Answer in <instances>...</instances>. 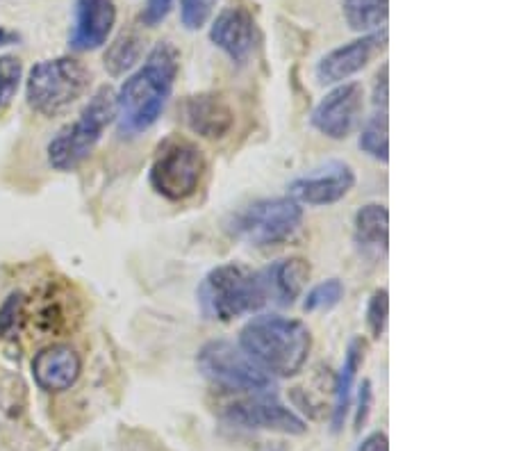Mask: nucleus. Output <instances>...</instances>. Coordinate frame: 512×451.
Masks as SVG:
<instances>
[{
	"label": "nucleus",
	"mask_w": 512,
	"mask_h": 451,
	"mask_svg": "<svg viewBox=\"0 0 512 451\" xmlns=\"http://www.w3.org/2000/svg\"><path fill=\"white\" fill-rule=\"evenodd\" d=\"M180 71V53L160 41L117 92V126L123 137H137L155 126L167 108Z\"/></svg>",
	"instance_id": "1"
},
{
	"label": "nucleus",
	"mask_w": 512,
	"mask_h": 451,
	"mask_svg": "<svg viewBox=\"0 0 512 451\" xmlns=\"http://www.w3.org/2000/svg\"><path fill=\"white\" fill-rule=\"evenodd\" d=\"M239 347L269 376H296L312 351V333L299 319L264 313L239 331Z\"/></svg>",
	"instance_id": "2"
},
{
	"label": "nucleus",
	"mask_w": 512,
	"mask_h": 451,
	"mask_svg": "<svg viewBox=\"0 0 512 451\" xmlns=\"http://www.w3.org/2000/svg\"><path fill=\"white\" fill-rule=\"evenodd\" d=\"M198 308L214 322H233L242 315H253L267 308L260 269H249L235 262L214 267L198 285Z\"/></svg>",
	"instance_id": "3"
},
{
	"label": "nucleus",
	"mask_w": 512,
	"mask_h": 451,
	"mask_svg": "<svg viewBox=\"0 0 512 451\" xmlns=\"http://www.w3.org/2000/svg\"><path fill=\"white\" fill-rule=\"evenodd\" d=\"M112 121H117V92L105 85L96 89L78 119L51 139L46 149L51 167L55 171L78 169L94 153Z\"/></svg>",
	"instance_id": "4"
},
{
	"label": "nucleus",
	"mask_w": 512,
	"mask_h": 451,
	"mask_svg": "<svg viewBox=\"0 0 512 451\" xmlns=\"http://www.w3.org/2000/svg\"><path fill=\"white\" fill-rule=\"evenodd\" d=\"M92 73L76 57H55L30 69L26 101L41 117H57L85 96Z\"/></svg>",
	"instance_id": "5"
},
{
	"label": "nucleus",
	"mask_w": 512,
	"mask_h": 451,
	"mask_svg": "<svg viewBox=\"0 0 512 451\" xmlns=\"http://www.w3.org/2000/svg\"><path fill=\"white\" fill-rule=\"evenodd\" d=\"M208 160L201 146L192 139L171 135L158 146L151 164V187L162 199L183 203L198 192Z\"/></svg>",
	"instance_id": "6"
},
{
	"label": "nucleus",
	"mask_w": 512,
	"mask_h": 451,
	"mask_svg": "<svg viewBox=\"0 0 512 451\" xmlns=\"http://www.w3.org/2000/svg\"><path fill=\"white\" fill-rule=\"evenodd\" d=\"M196 365L210 383L230 392H264L271 388V376L262 372L235 342H205L196 356Z\"/></svg>",
	"instance_id": "7"
},
{
	"label": "nucleus",
	"mask_w": 512,
	"mask_h": 451,
	"mask_svg": "<svg viewBox=\"0 0 512 451\" xmlns=\"http://www.w3.org/2000/svg\"><path fill=\"white\" fill-rule=\"evenodd\" d=\"M303 224V208L289 196L262 199L233 217L235 235L251 242L253 246H276L287 242Z\"/></svg>",
	"instance_id": "8"
},
{
	"label": "nucleus",
	"mask_w": 512,
	"mask_h": 451,
	"mask_svg": "<svg viewBox=\"0 0 512 451\" xmlns=\"http://www.w3.org/2000/svg\"><path fill=\"white\" fill-rule=\"evenodd\" d=\"M224 420L239 429H258L285 433V436H303L308 424L292 408L283 404L271 390L251 392V397L237 399L224 408Z\"/></svg>",
	"instance_id": "9"
},
{
	"label": "nucleus",
	"mask_w": 512,
	"mask_h": 451,
	"mask_svg": "<svg viewBox=\"0 0 512 451\" xmlns=\"http://www.w3.org/2000/svg\"><path fill=\"white\" fill-rule=\"evenodd\" d=\"M365 110V89L360 82H342L321 98L312 110V126L330 139H346L360 123Z\"/></svg>",
	"instance_id": "10"
},
{
	"label": "nucleus",
	"mask_w": 512,
	"mask_h": 451,
	"mask_svg": "<svg viewBox=\"0 0 512 451\" xmlns=\"http://www.w3.org/2000/svg\"><path fill=\"white\" fill-rule=\"evenodd\" d=\"M355 187V171L349 162L330 160L310 174L296 178L287 187V196L299 205H333L349 196Z\"/></svg>",
	"instance_id": "11"
},
{
	"label": "nucleus",
	"mask_w": 512,
	"mask_h": 451,
	"mask_svg": "<svg viewBox=\"0 0 512 451\" xmlns=\"http://www.w3.org/2000/svg\"><path fill=\"white\" fill-rule=\"evenodd\" d=\"M387 44V32L376 30L349 41L335 51L326 53L317 64V80L321 85H342L355 73H360Z\"/></svg>",
	"instance_id": "12"
},
{
	"label": "nucleus",
	"mask_w": 512,
	"mask_h": 451,
	"mask_svg": "<svg viewBox=\"0 0 512 451\" xmlns=\"http://www.w3.org/2000/svg\"><path fill=\"white\" fill-rule=\"evenodd\" d=\"M210 41L235 64H246L258 44V23L246 7H226L212 21Z\"/></svg>",
	"instance_id": "13"
},
{
	"label": "nucleus",
	"mask_w": 512,
	"mask_h": 451,
	"mask_svg": "<svg viewBox=\"0 0 512 451\" xmlns=\"http://www.w3.org/2000/svg\"><path fill=\"white\" fill-rule=\"evenodd\" d=\"M117 23L114 0H76V19L69 35V46L78 53L96 51L107 44Z\"/></svg>",
	"instance_id": "14"
},
{
	"label": "nucleus",
	"mask_w": 512,
	"mask_h": 451,
	"mask_svg": "<svg viewBox=\"0 0 512 451\" xmlns=\"http://www.w3.org/2000/svg\"><path fill=\"white\" fill-rule=\"evenodd\" d=\"M82 374V358L69 344H51L32 358V379L44 392L71 390Z\"/></svg>",
	"instance_id": "15"
},
{
	"label": "nucleus",
	"mask_w": 512,
	"mask_h": 451,
	"mask_svg": "<svg viewBox=\"0 0 512 451\" xmlns=\"http://www.w3.org/2000/svg\"><path fill=\"white\" fill-rule=\"evenodd\" d=\"M267 306L287 308L301 297L303 287L310 281V262L303 258H283L260 269Z\"/></svg>",
	"instance_id": "16"
},
{
	"label": "nucleus",
	"mask_w": 512,
	"mask_h": 451,
	"mask_svg": "<svg viewBox=\"0 0 512 451\" xmlns=\"http://www.w3.org/2000/svg\"><path fill=\"white\" fill-rule=\"evenodd\" d=\"M185 121L192 133L205 139L226 137L235 126V112L219 94H196L185 101Z\"/></svg>",
	"instance_id": "17"
},
{
	"label": "nucleus",
	"mask_w": 512,
	"mask_h": 451,
	"mask_svg": "<svg viewBox=\"0 0 512 451\" xmlns=\"http://www.w3.org/2000/svg\"><path fill=\"white\" fill-rule=\"evenodd\" d=\"M353 237L362 251L387 253L390 242V212L383 203H367L355 212Z\"/></svg>",
	"instance_id": "18"
},
{
	"label": "nucleus",
	"mask_w": 512,
	"mask_h": 451,
	"mask_svg": "<svg viewBox=\"0 0 512 451\" xmlns=\"http://www.w3.org/2000/svg\"><path fill=\"white\" fill-rule=\"evenodd\" d=\"M365 363V342L360 338L351 340L349 349H346L344 363L340 374L335 379V404H333V431H342L346 415H349L351 408V397H353V385L355 376H358V369Z\"/></svg>",
	"instance_id": "19"
},
{
	"label": "nucleus",
	"mask_w": 512,
	"mask_h": 451,
	"mask_svg": "<svg viewBox=\"0 0 512 451\" xmlns=\"http://www.w3.org/2000/svg\"><path fill=\"white\" fill-rule=\"evenodd\" d=\"M342 12L351 30L369 35V32L383 30L390 14V0H344Z\"/></svg>",
	"instance_id": "20"
},
{
	"label": "nucleus",
	"mask_w": 512,
	"mask_h": 451,
	"mask_svg": "<svg viewBox=\"0 0 512 451\" xmlns=\"http://www.w3.org/2000/svg\"><path fill=\"white\" fill-rule=\"evenodd\" d=\"M390 119H387V108H376L374 114L367 119L365 126H362L360 133V149L365 151L369 158L378 162L390 160Z\"/></svg>",
	"instance_id": "21"
},
{
	"label": "nucleus",
	"mask_w": 512,
	"mask_h": 451,
	"mask_svg": "<svg viewBox=\"0 0 512 451\" xmlns=\"http://www.w3.org/2000/svg\"><path fill=\"white\" fill-rule=\"evenodd\" d=\"M144 51V39L137 35V32H123L117 41L107 48L105 53V69L112 73V76H121V73L130 71L139 62Z\"/></svg>",
	"instance_id": "22"
},
{
	"label": "nucleus",
	"mask_w": 512,
	"mask_h": 451,
	"mask_svg": "<svg viewBox=\"0 0 512 451\" xmlns=\"http://www.w3.org/2000/svg\"><path fill=\"white\" fill-rule=\"evenodd\" d=\"M344 299V285L340 278H328V281L319 283L305 294L303 310L305 313H326L333 310L337 303Z\"/></svg>",
	"instance_id": "23"
},
{
	"label": "nucleus",
	"mask_w": 512,
	"mask_h": 451,
	"mask_svg": "<svg viewBox=\"0 0 512 451\" xmlns=\"http://www.w3.org/2000/svg\"><path fill=\"white\" fill-rule=\"evenodd\" d=\"M23 78V67L19 57L0 55V110L12 103V98L19 92Z\"/></svg>",
	"instance_id": "24"
},
{
	"label": "nucleus",
	"mask_w": 512,
	"mask_h": 451,
	"mask_svg": "<svg viewBox=\"0 0 512 451\" xmlns=\"http://www.w3.org/2000/svg\"><path fill=\"white\" fill-rule=\"evenodd\" d=\"M387 315H390V294H387L385 287H381V290L371 294L369 306H367V326L374 340L383 338L387 328Z\"/></svg>",
	"instance_id": "25"
},
{
	"label": "nucleus",
	"mask_w": 512,
	"mask_h": 451,
	"mask_svg": "<svg viewBox=\"0 0 512 451\" xmlns=\"http://www.w3.org/2000/svg\"><path fill=\"white\" fill-rule=\"evenodd\" d=\"M219 0H180V21L187 30H201L212 19Z\"/></svg>",
	"instance_id": "26"
},
{
	"label": "nucleus",
	"mask_w": 512,
	"mask_h": 451,
	"mask_svg": "<svg viewBox=\"0 0 512 451\" xmlns=\"http://www.w3.org/2000/svg\"><path fill=\"white\" fill-rule=\"evenodd\" d=\"M173 7V0H146L142 10V23L148 28L160 26V23L167 19Z\"/></svg>",
	"instance_id": "27"
},
{
	"label": "nucleus",
	"mask_w": 512,
	"mask_h": 451,
	"mask_svg": "<svg viewBox=\"0 0 512 451\" xmlns=\"http://www.w3.org/2000/svg\"><path fill=\"white\" fill-rule=\"evenodd\" d=\"M371 399H374V392H371V383L362 381L360 395H358V413H355V429H362L369 417L371 410Z\"/></svg>",
	"instance_id": "28"
},
{
	"label": "nucleus",
	"mask_w": 512,
	"mask_h": 451,
	"mask_svg": "<svg viewBox=\"0 0 512 451\" xmlns=\"http://www.w3.org/2000/svg\"><path fill=\"white\" fill-rule=\"evenodd\" d=\"M358 451H390V440H387V433L374 431L360 442Z\"/></svg>",
	"instance_id": "29"
},
{
	"label": "nucleus",
	"mask_w": 512,
	"mask_h": 451,
	"mask_svg": "<svg viewBox=\"0 0 512 451\" xmlns=\"http://www.w3.org/2000/svg\"><path fill=\"white\" fill-rule=\"evenodd\" d=\"M19 35H16V32H12V30H7V28H3L0 26V48H5V46H14V44H19Z\"/></svg>",
	"instance_id": "30"
},
{
	"label": "nucleus",
	"mask_w": 512,
	"mask_h": 451,
	"mask_svg": "<svg viewBox=\"0 0 512 451\" xmlns=\"http://www.w3.org/2000/svg\"><path fill=\"white\" fill-rule=\"evenodd\" d=\"M264 451H280V449H264Z\"/></svg>",
	"instance_id": "31"
}]
</instances>
